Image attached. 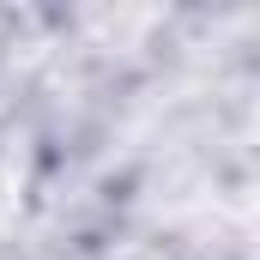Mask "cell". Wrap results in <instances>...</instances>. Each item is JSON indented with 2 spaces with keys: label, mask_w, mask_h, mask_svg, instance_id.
Returning <instances> with one entry per match:
<instances>
[{
  "label": "cell",
  "mask_w": 260,
  "mask_h": 260,
  "mask_svg": "<svg viewBox=\"0 0 260 260\" xmlns=\"http://www.w3.org/2000/svg\"><path fill=\"white\" fill-rule=\"evenodd\" d=\"M18 188H24V145L18 139H0V230L18 212Z\"/></svg>",
  "instance_id": "1"
}]
</instances>
